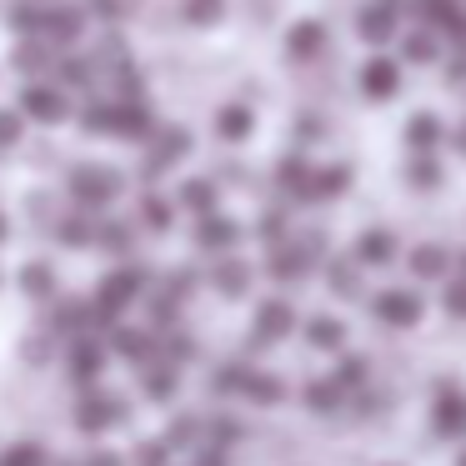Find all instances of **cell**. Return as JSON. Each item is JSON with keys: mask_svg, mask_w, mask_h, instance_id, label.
I'll return each instance as SVG.
<instances>
[{"mask_svg": "<svg viewBox=\"0 0 466 466\" xmlns=\"http://www.w3.org/2000/svg\"><path fill=\"white\" fill-rule=\"evenodd\" d=\"M146 286V271H136V266H126V271H111L101 286H96V331H106V326H116V316L126 311V306L141 296Z\"/></svg>", "mask_w": 466, "mask_h": 466, "instance_id": "cell-1", "label": "cell"}, {"mask_svg": "<svg viewBox=\"0 0 466 466\" xmlns=\"http://www.w3.org/2000/svg\"><path fill=\"white\" fill-rule=\"evenodd\" d=\"M121 421H126V401H121V396L91 391V396H81V406H76V426L91 431V436L111 431V426H121Z\"/></svg>", "mask_w": 466, "mask_h": 466, "instance_id": "cell-2", "label": "cell"}, {"mask_svg": "<svg viewBox=\"0 0 466 466\" xmlns=\"http://www.w3.org/2000/svg\"><path fill=\"white\" fill-rule=\"evenodd\" d=\"M116 191H121V181H116L106 166H81V171H71V196L81 206H111L116 201Z\"/></svg>", "mask_w": 466, "mask_h": 466, "instance_id": "cell-3", "label": "cell"}, {"mask_svg": "<svg viewBox=\"0 0 466 466\" xmlns=\"http://www.w3.org/2000/svg\"><path fill=\"white\" fill-rule=\"evenodd\" d=\"M21 111L31 116V121H46V126H56V121H66V116H71V106H66V91H61V86L31 81V86L21 91Z\"/></svg>", "mask_w": 466, "mask_h": 466, "instance_id": "cell-4", "label": "cell"}, {"mask_svg": "<svg viewBox=\"0 0 466 466\" xmlns=\"http://www.w3.org/2000/svg\"><path fill=\"white\" fill-rule=\"evenodd\" d=\"M186 151H191V136H186L181 126H166V131H156V136H151V156H146V171H141V176H146V181H151V176H161L166 166L181 161Z\"/></svg>", "mask_w": 466, "mask_h": 466, "instance_id": "cell-5", "label": "cell"}, {"mask_svg": "<svg viewBox=\"0 0 466 466\" xmlns=\"http://www.w3.org/2000/svg\"><path fill=\"white\" fill-rule=\"evenodd\" d=\"M371 311H376V321H386V326H411V321H421V296L416 291H381L371 301Z\"/></svg>", "mask_w": 466, "mask_h": 466, "instance_id": "cell-6", "label": "cell"}, {"mask_svg": "<svg viewBox=\"0 0 466 466\" xmlns=\"http://www.w3.org/2000/svg\"><path fill=\"white\" fill-rule=\"evenodd\" d=\"M431 421L441 436H466V396L456 391V386H441V391H436Z\"/></svg>", "mask_w": 466, "mask_h": 466, "instance_id": "cell-7", "label": "cell"}, {"mask_svg": "<svg viewBox=\"0 0 466 466\" xmlns=\"http://www.w3.org/2000/svg\"><path fill=\"white\" fill-rule=\"evenodd\" d=\"M66 366H71V376H76L81 386H91L96 376H101V366H106L101 341H91V336H76V341H71V356H66Z\"/></svg>", "mask_w": 466, "mask_h": 466, "instance_id": "cell-8", "label": "cell"}, {"mask_svg": "<svg viewBox=\"0 0 466 466\" xmlns=\"http://www.w3.org/2000/svg\"><path fill=\"white\" fill-rule=\"evenodd\" d=\"M396 86H401V71H396V61H386V56H371V61L361 66V91L376 96V101H391Z\"/></svg>", "mask_w": 466, "mask_h": 466, "instance_id": "cell-9", "label": "cell"}, {"mask_svg": "<svg viewBox=\"0 0 466 466\" xmlns=\"http://www.w3.org/2000/svg\"><path fill=\"white\" fill-rule=\"evenodd\" d=\"M116 136H126V141H151L156 116L141 101H116Z\"/></svg>", "mask_w": 466, "mask_h": 466, "instance_id": "cell-10", "label": "cell"}, {"mask_svg": "<svg viewBox=\"0 0 466 466\" xmlns=\"http://www.w3.org/2000/svg\"><path fill=\"white\" fill-rule=\"evenodd\" d=\"M241 241V231H236V221H226V216H201V226H196V246L201 251H216V256H226L231 246Z\"/></svg>", "mask_w": 466, "mask_h": 466, "instance_id": "cell-11", "label": "cell"}, {"mask_svg": "<svg viewBox=\"0 0 466 466\" xmlns=\"http://www.w3.org/2000/svg\"><path fill=\"white\" fill-rule=\"evenodd\" d=\"M81 31H86V11H81V5H51V11H46V35H51L56 46L81 41Z\"/></svg>", "mask_w": 466, "mask_h": 466, "instance_id": "cell-12", "label": "cell"}, {"mask_svg": "<svg viewBox=\"0 0 466 466\" xmlns=\"http://www.w3.org/2000/svg\"><path fill=\"white\" fill-rule=\"evenodd\" d=\"M416 15H426L431 25H441V31H451L456 41H466V11H461V0H416Z\"/></svg>", "mask_w": 466, "mask_h": 466, "instance_id": "cell-13", "label": "cell"}, {"mask_svg": "<svg viewBox=\"0 0 466 466\" xmlns=\"http://www.w3.org/2000/svg\"><path fill=\"white\" fill-rule=\"evenodd\" d=\"M291 326H296L291 301H266L261 311H256V331H261V341H281Z\"/></svg>", "mask_w": 466, "mask_h": 466, "instance_id": "cell-14", "label": "cell"}, {"mask_svg": "<svg viewBox=\"0 0 466 466\" xmlns=\"http://www.w3.org/2000/svg\"><path fill=\"white\" fill-rule=\"evenodd\" d=\"M356 25H361V35L371 46H381L386 35H391V25H396V0H376V5H366Z\"/></svg>", "mask_w": 466, "mask_h": 466, "instance_id": "cell-15", "label": "cell"}, {"mask_svg": "<svg viewBox=\"0 0 466 466\" xmlns=\"http://www.w3.org/2000/svg\"><path fill=\"white\" fill-rule=\"evenodd\" d=\"M141 386H146V396H151V401H171L176 386H181V376H176V361H146Z\"/></svg>", "mask_w": 466, "mask_h": 466, "instance_id": "cell-16", "label": "cell"}, {"mask_svg": "<svg viewBox=\"0 0 466 466\" xmlns=\"http://www.w3.org/2000/svg\"><path fill=\"white\" fill-rule=\"evenodd\" d=\"M111 346L126 361H151V351H156L151 331H131V326H111Z\"/></svg>", "mask_w": 466, "mask_h": 466, "instance_id": "cell-17", "label": "cell"}, {"mask_svg": "<svg viewBox=\"0 0 466 466\" xmlns=\"http://www.w3.org/2000/svg\"><path fill=\"white\" fill-rule=\"evenodd\" d=\"M326 46V31L316 21H301V25H291V35H286V51L296 56V61H311L316 51Z\"/></svg>", "mask_w": 466, "mask_h": 466, "instance_id": "cell-18", "label": "cell"}, {"mask_svg": "<svg viewBox=\"0 0 466 466\" xmlns=\"http://www.w3.org/2000/svg\"><path fill=\"white\" fill-rule=\"evenodd\" d=\"M451 271V251H441V246H416L411 251V276H421V281H436V276Z\"/></svg>", "mask_w": 466, "mask_h": 466, "instance_id": "cell-19", "label": "cell"}, {"mask_svg": "<svg viewBox=\"0 0 466 466\" xmlns=\"http://www.w3.org/2000/svg\"><path fill=\"white\" fill-rule=\"evenodd\" d=\"M306 266H311V251H301V246H281V251L271 256V276H276V281H301Z\"/></svg>", "mask_w": 466, "mask_h": 466, "instance_id": "cell-20", "label": "cell"}, {"mask_svg": "<svg viewBox=\"0 0 466 466\" xmlns=\"http://www.w3.org/2000/svg\"><path fill=\"white\" fill-rule=\"evenodd\" d=\"M211 281H216V291H226V296H241L246 286H251V266L246 261H216V271H211Z\"/></svg>", "mask_w": 466, "mask_h": 466, "instance_id": "cell-21", "label": "cell"}, {"mask_svg": "<svg viewBox=\"0 0 466 466\" xmlns=\"http://www.w3.org/2000/svg\"><path fill=\"white\" fill-rule=\"evenodd\" d=\"M396 256V241L386 231H366L361 241H356V261L361 266H386Z\"/></svg>", "mask_w": 466, "mask_h": 466, "instance_id": "cell-22", "label": "cell"}, {"mask_svg": "<svg viewBox=\"0 0 466 466\" xmlns=\"http://www.w3.org/2000/svg\"><path fill=\"white\" fill-rule=\"evenodd\" d=\"M436 141H441V121H436L431 111H421V116L406 121V146H411V151H431Z\"/></svg>", "mask_w": 466, "mask_h": 466, "instance_id": "cell-23", "label": "cell"}, {"mask_svg": "<svg viewBox=\"0 0 466 466\" xmlns=\"http://www.w3.org/2000/svg\"><path fill=\"white\" fill-rule=\"evenodd\" d=\"M346 166H321V171H311V191H306V201H326V196H341L346 191Z\"/></svg>", "mask_w": 466, "mask_h": 466, "instance_id": "cell-24", "label": "cell"}, {"mask_svg": "<svg viewBox=\"0 0 466 466\" xmlns=\"http://www.w3.org/2000/svg\"><path fill=\"white\" fill-rule=\"evenodd\" d=\"M306 341H311V346H321V351H336V346L346 341V326L336 321V316H316V321L306 326Z\"/></svg>", "mask_w": 466, "mask_h": 466, "instance_id": "cell-25", "label": "cell"}, {"mask_svg": "<svg viewBox=\"0 0 466 466\" xmlns=\"http://www.w3.org/2000/svg\"><path fill=\"white\" fill-rule=\"evenodd\" d=\"M21 291H25V296H35V301H46V296L56 291V271H51L46 261H31V266L21 271Z\"/></svg>", "mask_w": 466, "mask_h": 466, "instance_id": "cell-26", "label": "cell"}, {"mask_svg": "<svg viewBox=\"0 0 466 466\" xmlns=\"http://www.w3.org/2000/svg\"><path fill=\"white\" fill-rule=\"evenodd\" d=\"M276 181L286 186V191H296L306 201V191H311V166L301 161V156H286L281 161V171H276Z\"/></svg>", "mask_w": 466, "mask_h": 466, "instance_id": "cell-27", "label": "cell"}, {"mask_svg": "<svg viewBox=\"0 0 466 466\" xmlns=\"http://www.w3.org/2000/svg\"><path fill=\"white\" fill-rule=\"evenodd\" d=\"M306 406H311L316 416H331L336 406H341V381H311L306 386Z\"/></svg>", "mask_w": 466, "mask_h": 466, "instance_id": "cell-28", "label": "cell"}, {"mask_svg": "<svg viewBox=\"0 0 466 466\" xmlns=\"http://www.w3.org/2000/svg\"><path fill=\"white\" fill-rule=\"evenodd\" d=\"M181 206L196 211V216H211L216 211V186L211 181H186L181 186Z\"/></svg>", "mask_w": 466, "mask_h": 466, "instance_id": "cell-29", "label": "cell"}, {"mask_svg": "<svg viewBox=\"0 0 466 466\" xmlns=\"http://www.w3.org/2000/svg\"><path fill=\"white\" fill-rule=\"evenodd\" d=\"M216 131H221L226 141H246V136H251V111H246V106H226V111L216 116Z\"/></svg>", "mask_w": 466, "mask_h": 466, "instance_id": "cell-30", "label": "cell"}, {"mask_svg": "<svg viewBox=\"0 0 466 466\" xmlns=\"http://www.w3.org/2000/svg\"><path fill=\"white\" fill-rule=\"evenodd\" d=\"M11 25H15V31H46V5H35V0H11Z\"/></svg>", "mask_w": 466, "mask_h": 466, "instance_id": "cell-31", "label": "cell"}, {"mask_svg": "<svg viewBox=\"0 0 466 466\" xmlns=\"http://www.w3.org/2000/svg\"><path fill=\"white\" fill-rule=\"evenodd\" d=\"M0 466H46V446L35 441H15L0 451Z\"/></svg>", "mask_w": 466, "mask_h": 466, "instance_id": "cell-32", "label": "cell"}, {"mask_svg": "<svg viewBox=\"0 0 466 466\" xmlns=\"http://www.w3.org/2000/svg\"><path fill=\"white\" fill-rule=\"evenodd\" d=\"M246 396L261 401V406H271V401H281V381L266 376V371H251V376H246Z\"/></svg>", "mask_w": 466, "mask_h": 466, "instance_id": "cell-33", "label": "cell"}, {"mask_svg": "<svg viewBox=\"0 0 466 466\" xmlns=\"http://www.w3.org/2000/svg\"><path fill=\"white\" fill-rule=\"evenodd\" d=\"M46 66H51V51H46V46L25 41L21 51H15V71L21 76H35V71H46Z\"/></svg>", "mask_w": 466, "mask_h": 466, "instance_id": "cell-34", "label": "cell"}, {"mask_svg": "<svg viewBox=\"0 0 466 466\" xmlns=\"http://www.w3.org/2000/svg\"><path fill=\"white\" fill-rule=\"evenodd\" d=\"M141 221L151 226V231H171V201H161V196H146V201H141Z\"/></svg>", "mask_w": 466, "mask_h": 466, "instance_id": "cell-35", "label": "cell"}, {"mask_svg": "<svg viewBox=\"0 0 466 466\" xmlns=\"http://www.w3.org/2000/svg\"><path fill=\"white\" fill-rule=\"evenodd\" d=\"M81 126H86L91 136L116 131V106H86V111H81Z\"/></svg>", "mask_w": 466, "mask_h": 466, "instance_id": "cell-36", "label": "cell"}, {"mask_svg": "<svg viewBox=\"0 0 466 466\" xmlns=\"http://www.w3.org/2000/svg\"><path fill=\"white\" fill-rule=\"evenodd\" d=\"M221 11H226V0H186V21H191V25L221 21Z\"/></svg>", "mask_w": 466, "mask_h": 466, "instance_id": "cell-37", "label": "cell"}, {"mask_svg": "<svg viewBox=\"0 0 466 466\" xmlns=\"http://www.w3.org/2000/svg\"><path fill=\"white\" fill-rule=\"evenodd\" d=\"M406 61H416V66H426V61H436V41L426 31H416V35H406Z\"/></svg>", "mask_w": 466, "mask_h": 466, "instance_id": "cell-38", "label": "cell"}, {"mask_svg": "<svg viewBox=\"0 0 466 466\" xmlns=\"http://www.w3.org/2000/svg\"><path fill=\"white\" fill-rule=\"evenodd\" d=\"M411 181L421 186V191H431V186L441 181V171H436V161H431V156H426V151H421V156H416V161H411Z\"/></svg>", "mask_w": 466, "mask_h": 466, "instance_id": "cell-39", "label": "cell"}, {"mask_svg": "<svg viewBox=\"0 0 466 466\" xmlns=\"http://www.w3.org/2000/svg\"><path fill=\"white\" fill-rule=\"evenodd\" d=\"M171 456V441H141L136 446V466H166Z\"/></svg>", "mask_w": 466, "mask_h": 466, "instance_id": "cell-40", "label": "cell"}, {"mask_svg": "<svg viewBox=\"0 0 466 466\" xmlns=\"http://www.w3.org/2000/svg\"><path fill=\"white\" fill-rule=\"evenodd\" d=\"M246 376H251V366H221L216 371V391H246Z\"/></svg>", "mask_w": 466, "mask_h": 466, "instance_id": "cell-41", "label": "cell"}, {"mask_svg": "<svg viewBox=\"0 0 466 466\" xmlns=\"http://www.w3.org/2000/svg\"><path fill=\"white\" fill-rule=\"evenodd\" d=\"M56 71H61L66 86H86V81H91V61H76V56H71V61H56Z\"/></svg>", "mask_w": 466, "mask_h": 466, "instance_id": "cell-42", "label": "cell"}, {"mask_svg": "<svg viewBox=\"0 0 466 466\" xmlns=\"http://www.w3.org/2000/svg\"><path fill=\"white\" fill-rule=\"evenodd\" d=\"M61 241H66V246H86V241H91V221H86V216L61 221Z\"/></svg>", "mask_w": 466, "mask_h": 466, "instance_id": "cell-43", "label": "cell"}, {"mask_svg": "<svg viewBox=\"0 0 466 466\" xmlns=\"http://www.w3.org/2000/svg\"><path fill=\"white\" fill-rule=\"evenodd\" d=\"M21 141V116L15 111H0V151H11Z\"/></svg>", "mask_w": 466, "mask_h": 466, "instance_id": "cell-44", "label": "cell"}, {"mask_svg": "<svg viewBox=\"0 0 466 466\" xmlns=\"http://www.w3.org/2000/svg\"><path fill=\"white\" fill-rule=\"evenodd\" d=\"M101 246H111V251H131V231H126L121 221L101 226Z\"/></svg>", "mask_w": 466, "mask_h": 466, "instance_id": "cell-45", "label": "cell"}, {"mask_svg": "<svg viewBox=\"0 0 466 466\" xmlns=\"http://www.w3.org/2000/svg\"><path fill=\"white\" fill-rule=\"evenodd\" d=\"M336 381H341V386H361L366 381V361H361V356H346L341 371H336Z\"/></svg>", "mask_w": 466, "mask_h": 466, "instance_id": "cell-46", "label": "cell"}, {"mask_svg": "<svg viewBox=\"0 0 466 466\" xmlns=\"http://www.w3.org/2000/svg\"><path fill=\"white\" fill-rule=\"evenodd\" d=\"M441 301H446V311H451V316H466V276H461V281H451V286H446V296H441Z\"/></svg>", "mask_w": 466, "mask_h": 466, "instance_id": "cell-47", "label": "cell"}, {"mask_svg": "<svg viewBox=\"0 0 466 466\" xmlns=\"http://www.w3.org/2000/svg\"><path fill=\"white\" fill-rule=\"evenodd\" d=\"M116 91H121V101H141V76L121 66V76H116Z\"/></svg>", "mask_w": 466, "mask_h": 466, "instance_id": "cell-48", "label": "cell"}, {"mask_svg": "<svg viewBox=\"0 0 466 466\" xmlns=\"http://www.w3.org/2000/svg\"><path fill=\"white\" fill-rule=\"evenodd\" d=\"M331 281H336V296H356V271L351 266H331Z\"/></svg>", "mask_w": 466, "mask_h": 466, "instance_id": "cell-49", "label": "cell"}, {"mask_svg": "<svg viewBox=\"0 0 466 466\" xmlns=\"http://www.w3.org/2000/svg\"><path fill=\"white\" fill-rule=\"evenodd\" d=\"M166 441H171V446H186V441H196V421H191V416H181V421L171 426V436H166Z\"/></svg>", "mask_w": 466, "mask_h": 466, "instance_id": "cell-50", "label": "cell"}, {"mask_svg": "<svg viewBox=\"0 0 466 466\" xmlns=\"http://www.w3.org/2000/svg\"><path fill=\"white\" fill-rule=\"evenodd\" d=\"M91 15H101V21H116V15H121V0H91Z\"/></svg>", "mask_w": 466, "mask_h": 466, "instance_id": "cell-51", "label": "cell"}, {"mask_svg": "<svg viewBox=\"0 0 466 466\" xmlns=\"http://www.w3.org/2000/svg\"><path fill=\"white\" fill-rule=\"evenodd\" d=\"M121 51H126V46L116 41V35H106V41H101V56H106V61H121Z\"/></svg>", "mask_w": 466, "mask_h": 466, "instance_id": "cell-52", "label": "cell"}, {"mask_svg": "<svg viewBox=\"0 0 466 466\" xmlns=\"http://www.w3.org/2000/svg\"><path fill=\"white\" fill-rule=\"evenodd\" d=\"M196 466H226V461H221V446H206L201 461H196Z\"/></svg>", "mask_w": 466, "mask_h": 466, "instance_id": "cell-53", "label": "cell"}, {"mask_svg": "<svg viewBox=\"0 0 466 466\" xmlns=\"http://www.w3.org/2000/svg\"><path fill=\"white\" fill-rule=\"evenodd\" d=\"M86 466H121V456H111V451H96Z\"/></svg>", "mask_w": 466, "mask_h": 466, "instance_id": "cell-54", "label": "cell"}, {"mask_svg": "<svg viewBox=\"0 0 466 466\" xmlns=\"http://www.w3.org/2000/svg\"><path fill=\"white\" fill-rule=\"evenodd\" d=\"M451 146H456V151H461V156H466V126H461V131H456V136H451Z\"/></svg>", "mask_w": 466, "mask_h": 466, "instance_id": "cell-55", "label": "cell"}, {"mask_svg": "<svg viewBox=\"0 0 466 466\" xmlns=\"http://www.w3.org/2000/svg\"><path fill=\"white\" fill-rule=\"evenodd\" d=\"M0 241H5V221H0Z\"/></svg>", "mask_w": 466, "mask_h": 466, "instance_id": "cell-56", "label": "cell"}, {"mask_svg": "<svg viewBox=\"0 0 466 466\" xmlns=\"http://www.w3.org/2000/svg\"><path fill=\"white\" fill-rule=\"evenodd\" d=\"M461 271H466V256H461Z\"/></svg>", "mask_w": 466, "mask_h": 466, "instance_id": "cell-57", "label": "cell"}, {"mask_svg": "<svg viewBox=\"0 0 466 466\" xmlns=\"http://www.w3.org/2000/svg\"><path fill=\"white\" fill-rule=\"evenodd\" d=\"M461 466H466V451H461Z\"/></svg>", "mask_w": 466, "mask_h": 466, "instance_id": "cell-58", "label": "cell"}]
</instances>
